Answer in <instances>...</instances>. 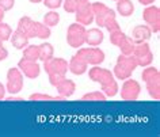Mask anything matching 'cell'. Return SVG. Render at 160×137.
Listing matches in <instances>:
<instances>
[{
    "label": "cell",
    "instance_id": "6da1fadb",
    "mask_svg": "<svg viewBox=\"0 0 160 137\" xmlns=\"http://www.w3.org/2000/svg\"><path fill=\"white\" fill-rule=\"evenodd\" d=\"M19 31L25 33L27 38L30 37H38V38H48L50 35V30L48 27L39 25L37 22H31L29 18H22L19 22Z\"/></svg>",
    "mask_w": 160,
    "mask_h": 137
},
{
    "label": "cell",
    "instance_id": "7a4b0ae2",
    "mask_svg": "<svg viewBox=\"0 0 160 137\" xmlns=\"http://www.w3.org/2000/svg\"><path fill=\"white\" fill-rule=\"evenodd\" d=\"M136 65H137V61L133 60V57H123V56L121 57V56H119L118 64H117V67H115V74H117L118 78L125 79L133 72Z\"/></svg>",
    "mask_w": 160,
    "mask_h": 137
},
{
    "label": "cell",
    "instance_id": "3957f363",
    "mask_svg": "<svg viewBox=\"0 0 160 137\" xmlns=\"http://www.w3.org/2000/svg\"><path fill=\"white\" fill-rule=\"evenodd\" d=\"M92 11H94V14L97 15V22H98L99 26H105L109 21L115 19L114 11L107 8V7L105 4H102V3H95L92 6Z\"/></svg>",
    "mask_w": 160,
    "mask_h": 137
},
{
    "label": "cell",
    "instance_id": "277c9868",
    "mask_svg": "<svg viewBox=\"0 0 160 137\" xmlns=\"http://www.w3.org/2000/svg\"><path fill=\"white\" fill-rule=\"evenodd\" d=\"M86 37V30L83 26L80 25H72L69 27V33H68V42L71 43L72 46L78 48L80 46L83 42H84V38Z\"/></svg>",
    "mask_w": 160,
    "mask_h": 137
},
{
    "label": "cell",
    "instance_id": "5b68a950",
    "mask_svg": "<svg viewBox=\"0 0 160 137\" xmlns=\"http://www.w3.org/2000/svg\"><path fill=\"white\" fill-rule=\"evenodd\" d=\"M76 18H78L79 22H82L83 25H88V23L92 22V15H94V11H92V7L88 4V2L84 3L76 10Z\"/></svg>",
    "mask_w": 160,
    "mask_h": 137
},
{
    "label": "cell",
    "instance_id": "8992f818",
    "mask_svg": "<svg viewBox=\"0 0 160 137\" xmlns=\"http://www.w3.org/2000/svg\"><path fill=\"white\" fill-rule=\"evenodd\" d=\"M144 18L152 26L153 31H159V8L158 7H149L144 11Z\"/></svg>",
    "mask_w": 160,
    "mask_h": 137
},
{
    "label": "cell",
    "instance_id": "52a82bcc",
    "mask_svg": "<svg viewBox=\"0 0 160 137\" xmlns=\"http://www.w3.org/2000/svg\"><path fill=\"white\" fill-rule=\"evenodd\" d=\"M136 56H137L138 58V64H141V65H147V64L151 63L152 60V54L149 49H148V45L147 43H140V46H137V49H136Z\"/></svg>",
    "mask_w": 160,
    "mask_h": 137
},
{
    "label": "cell",
    "instance_id": "ba28073f",
    "mask_svg": "<svg viewBox=\"0 0 160 137\" xmlns=\"http://www.w3.org/2000/svg\"><path fill=\"white\" fill-rule=\"evenodd\" d=\"M22 87V78L17 69H11L8 72V90L11 92H18Z\"/></svg>",
    "mask_w": 160,
    "mask_h": 137
},
{
    "label": "cell",
    "instance_id": "9c48e42d",
    "mask_svg": "<svg viewBox=\"0 0 160 137\" xmlns=\"http://www.w3.org/2000/svg\"><path fill=\"white\" fill-rule=\"evenodd\" d=\"M138 91H140V86L133 80H129V82L125 83L123 86V91H122V96L125 99H136L138 95Z\"/></svg>",
    "mask_w": 160,
    "mask_h": 137
},
{
    "label": "cell",
    "instance_id": "30bf717a",
    "mask_svg": "<svg viewBox=\"0 0 160 137\" xmlns=\"http://www.w3.org/2000/svg\"><path fill=\"white\" fill-rule=\"evenodd\" d=\"M19 65H21L22 71L25 72L29 78H35V76H38V74H39V67L34 61H30V60L25 58V60H22Z\"/></svg>",
    "mask_w": 160,
    "mask_h": 137
},
{
    "label": "cell",
    "instance_id": "8fae6325",
    "mask_svg": "<svg viewBox=\"0 0 160 137\" xmlns=\"http://www.w3.org/2000/svg\"><path fill=\"white\" fill-rule=\"evenodd\" d=\"M133 37L137 43H141L142 41H147L151 37V30L147 26H137L133 30Z\"/></svg>",
    "mask_w": 160,
    "mask_h": 137
},
{
    "label": "cell",
    "instance_id": "7c38bea8",
    "mask_svg": "<svg viewBox=\"0 0 160 137\" xmlns=\"http://www.w3.org/2000/svg\"><path fill=\"white\" fill-rule=\"evenodd\" d=\"M86 37L87 38L84 41L91 43V45H99V43L103 41V33L97 29H92V30H90L88 33H86Z\"/></svg>",
    "mask_w": 160,
    "mask_h": 137
},
{
    "label": "cell",
    "instance_id": "4fadbf2b",
    "mask_svg": "<svg viewBox=\"0 0 160 137\" xmlns=\"http://www.w3.org/2000/svg\"><path fill=\"white\" fill-rule=\"evenodd\" d=\"M117 8L119 11V14L123 15V17H129V15L134 11L133 3H132L130 0H118Z\"/></svg>",
    "mask_w": 160,
    "mask_h": 137
},
{
    "label": "cell",
    "instance_id": "5bb4252c",
    "mask_svg": "<svg viewBox=\"0 0 160 137\" xmlns=\"http://www.w3.org/2000/svg\"><path fill=\"white\" fill-rule=\"evenodd\" d=\"M12 43H14V46L17 48V49H23V46L27 43V35L18 30L17 33L14 34V37H12Z\"/></svg>",
    "mask_w": 160,
    "mask_h": 137
},
{
    "label": "cell",
    "instance_id": "9a60e30c",
    "mask_svg": "<svg viewBox=\"0 0 160 137\" xmlns=\"http://www.w3.org/2000/svg\"><path fill=\"white\" fill-rule=\"evenodd\" d=\"M87 2H88V0H65L64 8H65V11H68V13H75L80 6L84 4Z\"/></svg>",
    "mask_w": 160,
    "mask_h": 137
},
{
    "label": "cell",
    "instance_id": "2e32d148",
    "mask_svg": "<svg viewBox=\"0 0 160 137\" xmlns=\"http://www.w3.org/2000/svg\"><path fill=\"white\" fill-rule=\"evenodd\" d=\"M58 88H60V92L64 95H67V96H69L72 92H73L75 90V86H73V83L69 82V80H65V79H62V86L61 84H57Z\"/></svg>",
    "mask_w": 160,
    "mask_h": 137
},
{
    "label": "cell",
    "instance_id": "e0dca14e",
    "mask_svg": "<svg viewBox=\"0 0 160 137\" xmlns=\"http://www.w3.org/2000/svg\"><path fill=\"white\" fill-rule=\"evenodd\" d=\"M52 46L49 45V43H43V45H41L38 48V54L41 56V60H43V61H46V60H49V56L52 54Z\"/></svg>",
    "mask_w": 160,
    "mask_h": 137
},
{
    "label": "cell",
    "instance_id": "ac0fdd59",
    "mask_svg": "<svg viewBox=\"0 0 160 137\" xmlns=\"http://www.w3.org/2000/svg\"><path fill=\"white\" fill-rule=\"evenodd\" d=\"M58 14L57 13H49L45 15V19H43V22H45L46 26H54L56 23L58 22Z\"/></svg>",
    "mask_w": 160,
    "mask_h": 137
},
{
    "label": "cell",
    "instance_id": "d6986e66",
    "mask_svg": "<svg viewBox=\"0 0 160 137\" xmlns=\"http://www.w3.org/2000/svg\"><path fill=\"white\" fill-rule=\"evenodd\" d=\"M10 34H11V29L8 27V25L0 23V38L2 39H8Z\"/></svg>",
    "mask_w": 160,
    "mask_h": 137
},
{
    "label": "cell",
    "instance_id": "ffe728a7",
    "mask_svg": "<svg viewBox=\"0 0 160 137\" xmlns=\"http://www.w3.org/2000/svg\"><path fill=\"white\" fill-rule=\"evenodd\" d=\"M14 7V0H0V8L2 10H11Z\"/></svg>",
    "mask_w": 160,
    "mask_h": 137
},
{
    "label": "cell",
    "instance_id": "44dd1931",
    "mask_svg": "<svg viewBox=\"0 0 160 137\" xmlns=\"http://www.w3.org/2000/svg\"><path fill=\"white\" fill-rule=\"evenodd\" d=\"M62 0H45V6L49 7V8H57L60 7Z\"/></svg>",
    "mask_w": 160,
    "mask_h": 137
},
{
    "label": "cell",
    "instance_id": "7402d4cb",
    "mask_svg": "<svg viewBox=\"0 0 160 137\" xmlns=\"http://www.w3.org/2000/svg\"><path fill=\"white\" fill-rule=\"evenodd\" d=\"M91 98H97V99H105L103 98V95H101V94H95V95H86L84 96V99H91Z\"/></svg>",
    "mask_w": 160,
    "mask_h": 137
},
{
    "label": "cell",
    "instance_id": "603a6c76",
    "mask_svg": "<svg viewBox=\"0 0 160 137\" xmlns=\"http://www.w3.org/2000/svg\"><path fill=\"white\" fill-rule=\"evenodd\" d=\"M140 3H142V4H151L152 2H153V0H138Z\"/></svg>",
    "mask_w": 160,
    "mask_h": 137
},
{
    "label": "cell",
    "instance_id": "cb8c5ba5",
    "mask_svg": "<svg viewBox=\"0 0 160 137\" xmlns=\"http://www.w3.org/2000/svg\"><path fill=\"white\" fill-rule=\"evenodd\" d=\"M3 19V10H0V21Z\"/></svg>",
    "mask_w": 160,
    "mask_h": 137
},
{
    "label": "cell",
    "instance_id": "d4e9b609",
    "mask_svg": "<svg viewBox=\"0 0 160 137\" xmlns=\"http://www.w3.org/2000/svg\"><path fill=\"white\" fill-rule=\"evenodd\" d=\"M30 2H33V3H38V2H41V0H30Z\"/></svg>",
    "mask_w": 160,
    "mask_h": 137
}]
</instances>
